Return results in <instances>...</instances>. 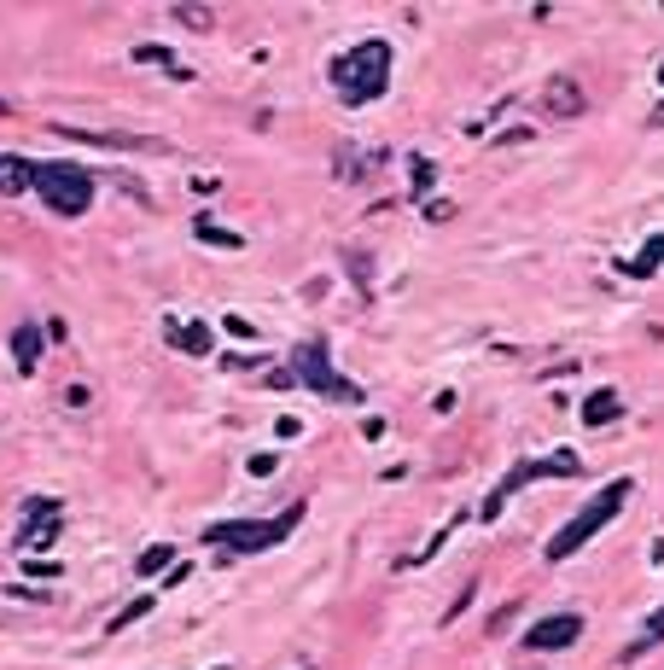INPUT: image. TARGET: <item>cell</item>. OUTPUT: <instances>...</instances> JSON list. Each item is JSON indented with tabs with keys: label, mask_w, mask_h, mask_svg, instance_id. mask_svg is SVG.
I'll return each instance as SVG.
<instances>
[{
	"label": "cell",
	"mask_w": 664,
	"mask_h": 670,
	"mask_svg": "<svg viewBox=\"0 0 664 670\" xmlns=\"http://www.w3.org/2000/svg\"><path fill=\"white\" fill-rule=\"evenodd\" d=\"M327 76H332V88H338L344 105H373L391 88V47L385 41H362V47L338 53L327 65Z\"/></svg>",
	"instance_id": "1"
},
{
	"label": "cell",
	"mask_w": 664,
	"mask_h": 670,
	"mask_svg": "<svg viewBox=\"0 0 664 670\" xmlns=\"http://www.w3.org/2000/svg\"><path fill=\"white\" fill-rule=\"evenodd\" d=\"M298 525H303V502H292L286 513H274V519H228V525H210L204 536L216 548H233V554H263V548H280Z\"/></svg>",
	"instance_id": "2"
},
{
	"label": "cell",
	"mask_w": 664,
	"mask_h": 670,
	"mask_svg": "<svg viewBox=\"0 0 664 670\" xmlns=\"http://www.w3.org/2000/svg\"><path fill=\"white\" fill-rule=\"evenodd\" d=\"M624 502H630V478H612V484H606L595 502L577 513V519H565V531L548 536V560L560 566L565 554H577V548H583V542H589L600 525H612V519H618V507H624Z\"/></svg>",
	"instance_id": "3"
},
{
	"label": "cell",
	"mask_w": 664,
	"mask_h": 670,
	"mask_svg": "<svg viewBox=\"0 0 664 670\" xmlns=\"http://www.w3.org/2000/svg\"><path fill=\"white\" fill-rule=\"evenodd\" d=\"M35 193L47 199V210H59V216H82L94 204V175L82 164L47 158V164H35Z\"/></svg>",
	"instance_id": "4"
},
{
	"label": "cell",
	"mask_w": 664,
	"mask_h": 670,
	"mask_svg": "<svg viewBox=\"0 0 664 670\" xmlns=\"http://www.w3.org/2000/svg\"><path fill=\"white\" fill-rule=\"evenodd\" d=\"M292 379H298L303 391L327 397V402H362V385L332 368V356H327V344H321V338L298 344V356H292Z\"/></svg>",
	"instance_id": "5"
},
{
	"label": "cell",
	"mask_w": 664,
	"mask_h": 670,
	"mask_svg": "<svg viewBox=\"0 0 664 670\" xmlns=\"http://www.w3.org/2000/svg\"><path fill=\"white\" fill-rule=\"evenodd\" d=\"M577 472H583V467H577V455H548V461H525V467H513L496 484V496L484 502V525H490L501 507H507V496H513V490H525V484H536V478H577Z\"/></svg>",
	"instance_id": "6"
},
{
	"label": "cell",
	"mask_w": 664,
	"mask_h": 670,
	"mask_svg": "<svg viewBox=\"0 0 664 670\" xmlns=\"http://www.w3.org/2000/svg\"><path fill=\"white\" fill-rule=\"evenodd\" d=\"M577 636H583V618H577V612H554V618H542L536 630H525V647H531V653H554V647H571Z\"/></svg>",
	"instance_id": "7"
},
{
	"label": "cell",
	"mask_w": 664,
	"mask_h": 670,
	"mask_svg": "<svg viewBox=\"0 0 664 670\" xmlns=\"http://www.w3.org/2000/svg\"><path fill=\"white\" fill-rule=\"evenodd\" d=\"M65 140L82 146H105V152H164V140H146V134H94V129H59Z\"/></svg>",
	"instance_id": "8"
},
{
	"label": "cell",
	"mask_w": 664,
	"mask_h": 670,
	"mask_svg": "<svg viewBox=\"0 0 664 670\" xmlns=\"http://www.w3.org/2000/svg\"><path fill=\"white\" fill-rule=\"evenodd\" d=\"M30 187H35V164H24V158L6 152V158H0V193L18 199V193H30Z\"/></svg>",
	"instance_id": "9"
},
{
	"label": "cell",
	"mask_w": 664,
	"mask_h": 670,
	"mask_svg": "<svg viewBox=\"0 0 664 670\" xmlns=\"http://www.w3.org/2000/svg\"><path fill=\"white\" fill-rule=\"evenodd\" d=\"M41 327H18L12 333V362H18V373H35V362H41Z\"/></svg>",
	"instance_id": "10"
},
{
	"label": "cell",
	"mask_w": 664,
	"mask_h": 670,
	"mask_svg": "<svg viewBox=\"0 0 664 670\" xmlns=\"http://www.w3.org/2000/svg\"><path fill=\"white\" fill-rule=\"evenodd\" d=\"M577 111H583V94H577V82L554 76V82H548V117H577Z\"/></svg>",
	"instance_id": "11"
},
{
	"label": "cell",
	"mask_w": 664,
	"mask_h": 670,
	"mask_svg": "<svg viewBox=\"0 0 664 670\" xmlns=\"http://www.w3.org/2000/svg\"><path fill=\"white\" fill-rule=\"evenodd\" d=\"M618 391H589V402H583V426H606V420H618Z\"/></svg>",
	"instance_id": "12"
},
{
	"label": "cell",
	"mask_w": 664,
	"mask_h": 670,
	"mask_svg": "<svg viewBox=\"0 0 664 670\" xmlns=\"http://www.w3.org/2000/svg\"><path fill=\"white\" fill-rule=\"evenodd\" d=\"M169 338H175V350H187V356H210V327L193 321V327H175L169 321Z\"/></svg>",
	"instance_id": "13"
},
{
	"label": "cell",
	"mask_w": 664,
	"mask_h": 670,
	"mask_svg": "<svg viewBox=\"0 0 664 670\" xmlns=\"http://www.w3.org/2000/svg\"><path fill=\"white\" fill-rule=\"evenodd\" d=\"M199 239H210V245H228V251H239V245H245L239 234H228V228H216V222H204V216H199Z\"/></svg>",
	"instance_id": "14"
},
{
	"label": "cell",
	"mask_w": 664,
	"mask_h": 670,
	"mask_svg": "<svg viewBox=\"0 0 664 670\" xmlns=\"http://www.w3.org/2000/svg\"><path fill=\"white\" fill-rule=\"evenodd\" d=\"M169 560H175V548H146V554H140V566H134V571H140V577H152V571H164Z\"/></svg>",
	"instance_id": "15"
},
{
	"label": "cell",
	"mask_w": 664,
	"mask_h": 670,
	"mask_svg": "<svg viewBox=\"0 0 664 670\" xmlns=\"http://www.w3.org/2000/svg\"><path fill=\"white\" fill-rule=\"evenodd\" d=\"M175 18H181L187 30H210V6H175Z\"/></svg>",
	"instance_id": "16"
},
{
	"label": "cell",
	"mask_w": 664,
	"mask_h": 670,
	"mask_svg": "<svg viewBox=\"0 0 664 670\" xmlns=\"http://www.w3.org/2000/svg\"><path fill=\"white\" fill-rule=\"evenodd\" d=\"M653 641H664V612H653V618H647V636H641V641L630 647V659H635V653H647Z\"/></svg>",
	"instance_id": "17"
},
{
	"label": "cell",
	"mask_w": 664,
	"mask_h": 670,
	"mask_svg": "<svg viewBox=\"0 0 664 670\" xmlns=\"http://www.w3.org/2000/svg\"><path fill=\"white\" fill-rule=\"evenodd\" d=\"M140 612H152V595H146V601H134V606H123V612H117V624H105V630H129Z\"/></svg>",
	"instance_id": "18"
},
{
	"label": "cell",
	"mask_w": 664,
	"mask_h": 670,
	"mask_svg": "<svg viewBox=\"0 0 664 670\" xmlns=\"http://www.w3.org/2000/svg\"><path fill=\"white\" fill-rule=\"evenodd\" d=\"M664 257V239H647V257H641V263H635V274H647V268L659 263Z\"/></svg>",
	"instance_id": "19"
},
{
	"label": "cell",
	"mask_w": 664,
	"mask_h": 670,
	"mask_svg": "<svg viewBox=\"0 0 664 670\" xmlns=\"http://www.w3.org/2000/svg\"><path fill=\"white\" fill-rule=\"evenodd\" d=\"M24 571H30V577H41V583H53V577H59V566H41V560H24Z\"/></svg>",
	"instance_id": "20"
},
{
	"label": "cell",
	"mask_w": 664,
	"mask_h": 670,
	"mask_svg": "<svg viewBox=\"0 0 664 670\" xmlns=\"http://www.w3.org/2000/svg\"><path fill=\"white\" fill-rule=\"evenodd\" d=\"M216 670H228V665H216Z\"/></svg>",
	"instance_id": "21"
},
{
	"label": "cell",
	"mask_w": 664,
	"mask_h": 670,
	"mask_svg": "<svg viewBox=\"0 0 664 670\" xmlns=\"http://www.w3.org/2000/svg\"><path fill=\"white\" fill-rule=\"evenodd\" d=\"M659 117H664V105H659Z\"/></svg>",
	"instance_id": "22"
}]
</instances>
